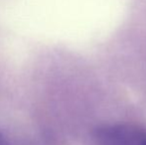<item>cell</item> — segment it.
<instances>
[{"instance_id": "6da1fadb", "label": "cell", "mask_w": 146, "mask_h": 145, "mask_svg": "<svg viewBox=\"0 0 146 145\" xmlns=\"http://www.w3.org/2000/svg\"><path fill=\"white\" fill-rule=\"evenodd\" d=\"M92 145H146V129L134 124H108L96 128Z\"/></svg>"}, {"instance_id": "7a4b0ae2", "label": "cell", "mask_w": 146, "mask_h": 145, "mask_svg": "<svg viewBox=\"0 0 146 145\" xmlns=\"http://www.w3.org/2000/svg\"><path fill=\"white\" fill-rule=\"evenodd\" d=\"M0 145H10L9 142H8V140L6 139L5 136L2 134L1 131H0Z\"/></svg>"}]
</instances>
